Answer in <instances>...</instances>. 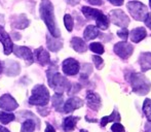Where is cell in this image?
Returning a JSON list of instances; mask_svg holds the SVG:
<instances>
[{
    "label": "cell",
    "instance_id": "1",
    "mask_svg": "<svg viewBox=\"0 0 151 132\" xmlns=\"http://www.w3.org/2000/svg\"><path fill=\"white\" fill-rule=\"evenodd\" d=\"M40 16L43 22L45 23L46 27L50 30V35L55 38L60 37V29L57 26L56 18L54 14V5L50 0H42L40 4Z\"/></svg>",
    "mask_w": 151,
    "mask_h": 132
},
{
    "label": "cell",
    "instance_id": "2",
    "mask_svg": "<svg viewBox=\"0 0 151 132\" xmlns=\"http://www.w3.org/2000/svg\"><path fill=\"white\" fill-rule=\"evenodd\" d=\"M47 81L50 88L59 94H63L64 91H68L71 86L69 81L55 69H50L47 71Z\"/></svg>",
    "mask_w": 151,
    "mask_h": 132
},
{
    "label": "cell",
    "instance_id": "3",
    "mask_svg": "<svg viewBox=\"0 0 151 132\" xmlns=\"http://www.w3.org/2000/svg\"><path fill=\"white\" fill-rule=\"evenodd\" d=\"M129 82L131 83L133 91L138 95L142 96L149 93L151 84L144 74L139 72H132V74H129Z\"/></svg>",
    "mask_w": 151,
    "mask_h": 132
},
{
    "label": "cell",
    "instance_id": "4",
    "mask_svg": "<svg viewBox=\"0 0 151 132\" xmlns=\"http://www.w3.org/2000/svg\"><path fill=\"white\" fill-rule=\"evenodd\" d=\"M50 96L48 90L43 85H36L32 90V95L29 98V103L32 105L45 106L50 102Z\"/></svg>",
    "mask_w": 151,
    "mask_h": 132
},
{
    "label": "cell",
    "instance_id": "5",
    "mask_svg": "<svg viewBox=\"0 0 151 132\" xmlns=\"http://www.w3.org/2000/svg\"><path fill=\"white\" fill-rule=\"evenodd\" d=\"M131 16L137 21H144L148 15V9L145 4L139 1H129L127 4Z\"/></svg>",
    "mask_w": 151,
    "mask_h": 132
},
{
    "label": "cell",
    "instance_id": "6",
    "mask_svg": "<svg viewBox=\"0 0 151 132\" xmlns=\"http://www.w3.org/2000/svg\"><path fill=\"white\" fill-rule=\"evenodd\" d=\"M114 53L117 55L118 57H120L121 59H129L133 54L134 48L131 44L127 41H120L114 46L113 48Z\"/></svg>",
    "mask_w": 151,
    "mask_h": 132
},
{
    "label": "cell",
    "instance_id": "7",
    "mask_svg": "<svg viewBox=\"0 0 151 132\" xmlns=\"http://www.w3.org/2000/svg\"><path fill=\"white\" fill-rule=\"evenodd\" d=\"M111 22L116 26L122 27V28H127V26L129 24V19L122 10L120 9H115L110 12L109 14Z\"/></svg>",
    "mask_w": 151,
    "mask_h": 132
},
{
    "label": "cell",
    "instance_id": "8",
    "mask_svg": "<svg viewBox=\"0 0 151 132\" xmlns=\"http://www.w3.org/2000/svg\"><path fill=\"white\" fill-rule=\"evenodd\" d=\"M63 72L67 75H75L78 73L80 69V65L78 61H76L73 58H68L63 62Z\"/></svg>",
    "mask_w": 151,
    "mask_h": 132
},
{
    "label": "cell",
    "instance_id": "9",
    "mask_svg": "<svg viewBox=\"0 0 151 132\" xmlns=\"http://www.w3.org/2000/svg\"><path fill=\"white\" fill-rule=\"evenodd\" d=\"M19 107L18 102L16 99L9 94H4L0 97V108L4 110L5 112H12Z\"/></svg>",
    "mask_w": 151,
    "mask_h": 132
},
{
    "label": "cell",
    "instance_id": "10",
    "mask_svg": "<svg viewBox=\"0 0 151 132\" xmlns=\"http://www.w3.org/2000/svg\"><path fill=\"white\" fill-rule=\"evenodd\" d=\"M33 60L35 62H37L38 64L42 65V66H45L50 64V54L46 50H44L43 48H38L37 50L34 51V54H33Z\"/></svg>",
    "mask_w": 151,
    "mask_h": 132
},
{
    "label": "cell",
    "instance_id": "11",
    "mask_svg": "<svg viewBox=\"0 0 151 132\" xmlns=\"http://www.w3.org/2000/svg\"><path fill=\"white\" fill-rule=\"evenodd\" d=\"M0 41L3 44L4 54L5 55L12 54V49H14V42H12L9 34L4 30V28L2 26H0Z\"/></svg>",
    "mask_w": 151,
    "mask_h": 132
},
{
    "label": "cell",
    "instance_id": "12",
    "mask_svg": "<svg viewBox=\"0 0 151 132\" xmlns=\"http://www.w3.org/2000/svg\"><path fill=\"white\" fill-rule=\"evenodd\" d=\"M83 104L84 102L80 98H78V97H71V98H69L65 102V104L63 106V110L66 114H69V112H72L75 110H77V108L82 107Z\"/></svg>",
    "mask_w": 151,
    "mask_h": 132
},
{
    "label": "cell",
    "instance_id": "13",
    "mask_svg": "<svg viewBox=\"0 0 151 132\" xmlns=\"http://www.w3.org/2000/svg\"><path fill=\"white\" fill-rule=\"evenodd\" d=\"M86 103H88V106L91 110H99L102 105L101 97L93 91H88V93H86Z\"/></svg>",
    "mask_w": 151,
    "mask_h": 132
},
{
    "label": "cell",
    "instance_id": "14",
    "mask_svg": "<svg viewBox=\"0 0 151 132\" xmlns=\"http://www.w3.org/2000/svg\"><path fill=\"white\" fill-rule=\"evenodd\" d=\"M12 52L14 53L17 57L19 58H22L24 60H27L29 62L33 61V53L29 48L26 46H16L12 49Z\"/></svg>",
    "mask_w": 151,
    "mask_h": 132
},
{
    "label": "cell",
    "instance_id": "15",
    "mask_svg": "<svg viewBox=\"0 0 151 132\" xmlns=\"http://www.w3.org/2000/svg\"><path fill=\"white\" fill-rule=\"evenodd\" d=\"M30 21L25 15H20V16H16L12 19V27L17 29H25L26 27L29 26Z\"/></svg>",
    "mask_w": 151,
    "mask_h": 132
},
{
    "label": "cell",
    "instance_id": "16",
    "mask_svg": "<svg viewBox=\"0 0 151 132\" xmlns=\"http://www.w3.org/2000/svg\"><path fill=\"white\" fill-rule=\"evenodd\" d=\"M46 44H47L48 50L52 52H58L63 48V41L52 37V35L46 36Z\"/></svg>",
    "mask_w": 151,
    "mask_h": 132
},
{
    "label": "cell",
    "instance_id": "17",
    "mask_svg": "<svg viewBox=\"0 0 151 132\" xmlns=\"http://www.w3.org/2000/svg\"><path fill=\"white\" fill-rule=\"evenodd\" d=\"M139 64L143 72L151 69V53H142L139 58Z\"/></svg>",
    "mask_w": 151,
    "mask_h": 132
},
{
    "label": "cell",
    "instance_id": "18",
    "mask_svg": "<svg viewBox=\"0 0 151 132\" xmlns=\"http://www.w3.org/2000/svg\"><path fill=\"white\" fill-rule=\"evenodd\" d=\"M146 35H147V32H146L145 28L144 27H139V28H136L132 31L131 34H129V37H131L132 41L140 42L146 37Z\"/></svg>",
    "mask_w": 151,
    "mask_h": 132
},
{
    "label": "cell",
    "instance_id": "19",
    "mask_svg": "<svg viewBox=\"0 0 151 132\" xmlns=\"http://www.w3.org/2000/svg\"><path fill=\"white\" fill-rule=\"evenodd\" d=\"M79 121V118L78 117H72L69 116L67 118L64 119L63 122V128L66 132H72L74 130L76 126V123Z\"/></svg>",
    "mask_w": 151,
    "mask_h": 132
},
{
    "label": "cell",
    "instance_id": "20",
    "mask_svg": "<svg viewBox=\"0 0 151 132\" xmlns=\"http://www.w3.org/2000/svg\"><path fill=\"white\" fill-rule=\"evenodd\" d=\"M71 46L73 48L74 51H76L77 53H84L88 50L86 42L83 41V39L79 37H73L71 39Z\"/></svg>",
    "mask_w": 151,
    "mask_h": 132
},
{
    "label": "cell",
    "instance_id": "21",
    "mask_svg": "<svg viewBox=\"0 0 151 132\" xmlns=\"http://www.w3.org/2000/svg\"><path fill=\"white\" fill-rule=\"evenodd\" d=\"M99 33L100 31L97 27L93 26V25H88L83 32V37L84 39L88 41V40H93L95 38H97L99 36Z\"/></svg>",
    "mask_w": 151,
    "mask_h": 132
},
{
    "label": "cell",
    "instance_id": "22",
    "mask_svg": "<svg viewBox=\"0 0 151 132\" xmlns=\"http://www.w3.org/2000/svg\"><path fill=\"white\" fill-rule=\"evenodd\" d=\"M95 21H96V27L98 29L106 30L109 27V20H108V18L102 12L98 15V17L96 18Z\"/></svg>",
    "mask_w": 151,
    "mask_h": 132
},
{
    "label": "cell",
    "instance_id": "23",
    "mask_svg": "<svg viewBox=\"0 0 151 132\" xmlns=\"http://www.w3.org/2000/svg\"><path fill=\"white\" fill-rule=\"evenodd\" d=\"M81 12L88 20H96V18H97L98 15L101 12V10L88 7V6H83V7L81 8Z\"/></svg>",
    "mask_w": 151,
    "mask_h": 132
},
{
    "label": "cell",
    "instance_id": "24",
    "mask_svg": "<svg viewBox=\"0 0 151 132\" xmlns=\"http://www.w3.org/2000/svg\"><path fill=\"white\" fill-rule=\"evenodd\" d=\"M52 106H54L57 112H62V110H63V106H64L63 94L56 93V94L52 96Z\"/></svg>",
    "mask_w": 151,
    "mask_h": 132
},
{
    "label": "cell",
    "instance_id": "25",
    "mask_svg": "<svg viewBox=\"0 0 151 132\" xmlns=\"http://www.w3.org/2000/svg\"><path fill=\"white\" fill-rule=\"evenodd\" d=\"M118 121H120V115L118 114V112L115 110L111 115H110V116H107V117H104V118H102L101 126L105 127L109 122H115L116 123V122H118Z\"/></svg>",
    "mask_w": 151,
    "mask_h": 132
},
{
    "label": "cell",
    "instance_id": "26",
    "mask_svg": "<svg viewBox=\"0 0 151 132\" xmlns=\"http://www.w3.org/2000/svg\"><path fill=\"white\" fill-rule=\"evenodd\" d=\"M7 70H6V73L7 75H17V74L20 72V64L14 61H9L8 62V66H6Z\"/></svg>",
    "mask_w": 151,
    "mask_h": 132
},
{
    "label": "cell",
    "instance_id": "27",
    "mask_svg": "<svg viewBox=\"0 0 151 132\" xmlns=\"http://www.w3.org/2000/svg\"><path fill=\"white\" fill-rule=\"evenodd\" d=\"M14 120V115L12 112H0V122L2 124H8Z\"/></svg>",
    "mask_w": 151,
    "mask_h": 132
},
{
    "label": "cell",
    "instance_id": "28",
    "mask_svg": "<svg viewBox=\"0 0 151 132\" xmlns=\"http://www.w3.org/2000/svg\"><path fill=\"white\" fill-rule=\"evenodd\" d=\"M35 122L33 120H26L22 124V132H34Z\"/></svg>",
    "mask_w": 151,
    "mask_h": 132
},
{
    "label": "cell",
    "instance_id": "29",
    "mask_svg": "<svg viewBox=\"0 0 151 132\" xmlns=\"http://www.w3.org/2000/svg\"><path fill=\"white\" fill-rule=\"evenodd\" d=\"M143 112L147 120L151 122V99H145L143 104Z\"/></svg>",
    "mask_w": 151,
    "mask_h": 132
},
{
    "label": "cell",
    "instance_id": "30",
    "mask_svg": "<svg viewBox=\"0 0 151 132\" xmlns=\"http://www.w3.org/2000/svg\"><path fill=\"white\" fill-rule=\"evenodd\" d=\"M90 50L91 52L96 53V54L101 55L104 53V46L100 42H93V44H90Z\"/></svg>",
    "mask_w": 151,
    "mask_h": 132
},
{
    "label": "cell",
    "instance_id": "31",
    "mask_svg": "<svg viewBox=\"0 0 151 132\" xmlns=\"http://www.w3.org/2000/svg\"><path fill=\"white\" fill-rule=\"evenodd\" d=\"M64 23H65V27L69 32H71L73 30V26H74V21L70 15H65L64 17Z\"/></svg>",
    "mask_w": 151,
    "mask_h": 132
},
{
    "label": "cell",
    "instance_id": "32",
    "mask_svg": "<svg viewBox=\"0 0 151 132\" xmlns=\"http://www.w3.org/2000/svg\"><path fill=\"white\" fill-rule=\"evenodd\" d=\"M93 71V67H91V64H84L83 68H82L81 74H80V78L81 80H86L88 78V75L91 73Z\"/></svg>",
    "mask_w": 151,
    "mask_h": 132
},
{
    "label": "cell",
    "instance_id": "33",
    "mask_svg": "<svg viewBox=\"0 0 151 132\" xmlns=\"http://www.w3.org/2000/svg\"><path fill=\"white\" fill-rule=\"evenodd\" d=\"M93 63H95L96 67H97L98 69H101V68L103 67L104 61L100 56H93Z\"/></svg>",
    "mask_w": 151,
    "mask_h": 132
},
{
    "label": "cell",
    "instance_id": "34",
    "mask_svg": "<svg viewBox=\"0 0 151 132\" xmlns=\"http://www.w3.org/2000/svg\"><path fill=\"white\" fill-rule=\"evenodd\" d=\"M81 89V86H80L79 84H73L72 85L71 84V86H70V88H69V95H73V94H75V93H77V92H79V90Z\"/></svg>",
    "mask_w": 151,
    "mask_h": 132
},
{
    "label": "cell",
    "instance_id": "35",
    "mask_svg": "<svg viewBox=\"0 0 151 132\" xmlns=\"http://www.w3.org/2000/svg\"><path fill=\"white\" fill-rule=\"evenodd\" d=\"M111 131L112 132H125L124 127H123L122 125H121L120 123H118V122L114 123V124L112 125Z\"/></svg>",
    "mask_w": 151,
    "mask_h": 132
},
{
    "label": "cell",
    "instance_id": "36",
    "mask_svg": "<svg viewBox=\"0 0 151 132\" xmlns=\"http://www.w3.org/2000/svg\"><path fill=\"white\" fill-rule=\"evenodd\" d=\"M129 30H127V28H122L121 30H119L117 32L118 34V36H119L120 38H122L124 41H127V37H129Z\"/></svg>",
    "mask_w": 151,
    "mask_h": 132
},
{
    "label": "cell",
    "instance_id": "37",
    "mask_svg": "<svg viewBox=\"0 0 151 132\" xmlns=\"http://www.w3.org/2000/svg\"><path fill=\"white\" fill-rule=\"evenodd\" d=\"M144 22H145L146 26H147L149 29H151V12L147 15V17H146V19L144 20Z\"/></svg>",
    "mask_w": 151,
    "mask_h": 132
},
{
    "label": "cell",
    "instance_id": "38",
    "mask_svg": "<svg viewBox=\"0 0 151 132\" xmlns=\"http://www.w3.org/2000/svg\"><path fill=\"white\" fill-rule=\"evenodd\" d=\"M86 2H88L91 5H102V3H103V1L102 0H86Z\"/></svg>",
    "mask_w": 151,
    "mask_h": 132
},
{
    "label": "cell",
    "instance_id": "39",
    "mask_svg": "<svg viewBox=\"0 0 151 132\" xmlns=\"http://www.w3.org/2000/svg\"><path fill=\"white\" fill-rule=\"evenodd\" d=\"M108 1L115 6H120L123 4V0H108Z\"/></svg>",
    "mask_w": 151,
    "mask_h": 132
},
{
    "label": "cell",
    "instance_id": "40",
    "mask_svg": "<svg viewBox=\"0 0 151 132\" xmlns=\"http://www.w3.org/2000/svg\"><path fill=\"white\" fill-rule=\"evenodd\" d=\"M44 132H56V129H55L50 124L46 123V128H45V130H44Z\"/></svg>",
    "mask_w": 151,
    "mask_h": 132
},
{
    "label": "cell",
    "instance_id": "41",
    "mask_svg": "<svg viewBox=\"0 0 151 132\" xmlns=\"http://www.w3.org/2000/svg\"><path fill=\"white\" fill-rule=\"evenodd\" d=\"M66 1H67L69 4H71V5H76V4L79 3L80 0H66Z\"/></svg>",
    "mask_w": 151,
    "mask_h": 132
},
{
    "label": "cell",
    "instance_id": "42",
    "mask_svg": "<svg viewBox=\"0 0 151 132\" xmlns=\"http://www.w3.org/2000/svg\"><path fill=\"white\" fill-rule=\"evenodd\" d=\"M145 131L146 132H151V123H147V124H146Z\"/></svg>",
    "mask_w": 151,
    "mask_h": 132
},
{
    "label": "cell",
    "instance_id": "43",
    "mask_svg": "<svg viewBox=\"0 0 151 132\" xmlns=\"http://www.w3.org/2000/svg\"><path fill=\"white\" fill-rule=\"evenodd\" d=\"M0 132H10L8 129H6L5 127L3 126H0Z\"/></svg>",
    "mask_w": 151,
    "mask_h": 132
},
{
    "label": "cell",
    "instance_id": "44",
    "mask_svg": "<svg viewBox=\"0 0 151 132\" xmlns=\"http://www.w3.org/2000/svg\"><path fill=\"white\" fill-rule=\"evenodd\" d=\"M2 69H3V65H2V63L0 62V73L2 72Z\"/></svg>",
    "mask_w": 151,
    "mask_h": 132
},
{
    "label": "cell",
    "instance_id": "45",
    "mask_svg": "<svg viewBox=\"0 0 151 132\" xmlns=\"http://www.w3.org/2000/svg\"><path fill=\"white\" fill-rule=\"evenodd\" d=\"M80 132H86V130H83V129H81V130H80Z\"/></svg>",
    "mask_w": 151,
    "mask_h": 132
},
{
    "label": "cell",
    "instance_id": "46",
    "mask_svg": "<svg viewBox=\"0 0 151 132\" xmlns=\"http://www.w3.org/2000/svg\"><path fill=\"white\" fill-rule=\"evenodd\" d=\"M149 5H150V7H151V0H149Z\"/></svg>",
    "mask_w": 151,
    "mask_h": 132
}]
</instances>
